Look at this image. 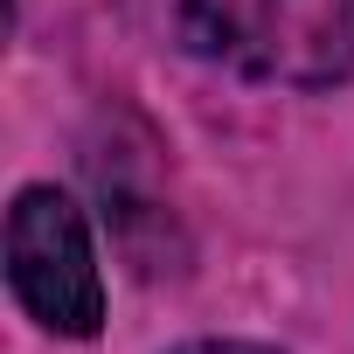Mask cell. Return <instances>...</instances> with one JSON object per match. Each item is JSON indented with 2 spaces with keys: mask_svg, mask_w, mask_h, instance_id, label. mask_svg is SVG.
<instances>
[{
  "mask_svg": "<svg viewBox=\"0 0 354 354\" xmlns=\"http://www.w3.org/2000/svg\"><path fill=\"white\" fill-rule=\"evenodd\" d=\"M181 42L250 84L333 91L354 77V0H181Z\"/></svg>",
  "mask_w": 354,
  "mask_h": 354,
  "instance_id": "obj_1",
  "label": "cell"
},
{
  "mask_svg": "<svg viewBox=\"0 0 354 354\" xmlns=\"http://www.w3.org/2000/svg\"><path fill=\"white\" fill-rule=\"evenodd\" d=\"M8 285L35 326L91 340L104 319V278L84 230V209L63 188H21L8 209Z\"/></svg>",
  "mask_w": 354,
  "mask_h": 354,
  "instance_id": "obj_2",
  "label": "cell"
},
{
  "mask_svg": "<svg viewBox=\"0 0 354 354\" xmlns=\"http://www.w3.org/2000/svg\"><path fill=\"white\" fill-rule=\"evenodd\" d=\"M174 354H278V347H264V340H188Z\"/></svg>",
  "mask_w": 354,
  "mask_h": 354,
  "instance_id": "obj_3",
  "label": "cell"
}]
</instances>
